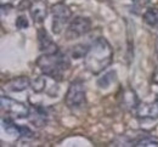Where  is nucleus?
<instances>
[{
  "label": "nucleus",
  "mask_w": 158,
  "mask_h": 147,
  "mask_svg": "<svg viewBox=\"0 0 158 147\" xmlns=\"http://www.w3.org/2000/svg\"><path fill=\"white\" fill-rule=\"evenodd\" d=\"M29 14L35 23H41L48 16L46 2L43 0H37V1L32 2L31 7H29Z\"/></svg>",
  "instance_id": "nucleus-9"
},
{
  "label": "nucleus",
  "mask_w": 158,
  "mask_h": 147,
  "mask_svg": "<svg viewBox=\"0 0 158 147\" xmlns=\"http://www.w3.org/2000/svg\"><path fill=\"white\" fill-rule=\"evenodd\" d=\"M31 5H32V2H31V0H22L21 1V4L19 5V10H27V9H29L31 7Z\"/></svg>",
  "instance_id": "nucleus-21"
},
{
  "label": "nucleus",
  "mask_w": 158,
  "mask_h": 147,
  "mask_svg": "<svg viewBox=\"0 0 158 147\" xmlns=\"http://www.w3.org/2000/svg\"><path fill=\"white\" fill-rule=\"evenodd\" d=\"M38 45H39V50L43 54H54L59 51L57 45L44 28L38 29Z\"/></svg>",
  "instance_id": "nucleus-7"
},
{
  "label": "nucleus",
  "mask_w": 158,
  "mask_h": 147,
  "mask_svg": "<svg viewBox=\"0 0 158 147\" xmlns=\"http://www.w3.org/2000/svg\"><path fill=\"white\" fill-rule=\"evenodd\" d=\"M64 102L72 112H78L83 109V107L86 104V99L84 83L81 80L77 79L69 84L67 94L64 96Z\"/></svg>",
  "instance_id": "nucleus-3"
},
{
  "label": "nucleus",
  "mask_w": 158,
  "mask_h": 147,
  "mask_svg": "<svg viewBox=\"0 0 158 147\" xmlns=\"http://www.w3.org/2000/svg\"><path fill=\"white\" fill-rule=\"evenodd\" d=\"M152 83L158 85V67L155 69V72H153V74H152Z\"/></svg>",
  "instance_id": "nucleus-23"
},
{
  "label": "nucleus",
  "mask_w": 158,
  "mask_h": 147,
  "mask_svg": "<svg viewBox=\"0 0 158 147\" xmlns=\"http://www.w3.org/2000/svg\"><path fill=\"white\" fill-rule=\"evenodd\" d=\"M143 22L150 26L151 28H158V7H150L145 11L143 16Z\"/></svg>",
  "instance_id": "nucleus-13"
},
{
  "label": "nucleus",
  "mask_w": 158,
  "mask_h": 147,
  "mask_svg": "<svg viewBox=\"0 0 158 147\" xmlns=\"http://www.w3.org/2000/svg\"><path fill=\"white\" fill-rule=\"evenodd\" d=\"M136 117L140 119H158V100L150 104H140L136 107Z\"/></svg>",
  "instance_id": "nucleus-8"
},
{
  "label": "nucleus",
  "mask_w": 158,
  "mask_h": 147,
  "mask_svg": "<svg viewBox=\"0 0 158 147\" xmlns=\"http://www.w3.org/2000/svg\"><path fill=\"white\" fill-rule=\"evenodd\" d=\"M16 26H17V28H20V29L27 28V27H28V21H27V18L23 17V16H20V17L16 20Z\"/></svg>",
  "instance_id": "nucleus-20"
},
{
  "label": "nucleus",
  "mask_w": 158,
  "mask_h": 147,
  "mask_svg": "<svg viewBox=\"0 0 158 147\" xmlns=\"http://www.w3.org/2000/svg\"><path fill=\"white\" fill-rule=\"evenodd\" d=\"M157 100H158V99H157Z\"/></svg>",
  "instance_id": "nucleus-25"
},
{
  "label": "nucleus",
  "mask_w": 158,
  "mask_h": 147,
  "mask_svg": "<svg viewBox=\"0 0 158 147\" xmlns=\"http://www.w3.org/2000/svg\"><path fill=\"white\" fill-rule=\"evenodd\" d=\"M113 60V50L107 39L100 37L89 45V50L84 57V64L93 74L105 71Z\"/></svg>",
  "instance_id": "nucleus-1"
},
{
  "label": "nucleus",
  "mask_w": 158,
  "mask_h": 147,
  "mask_svg": "<svg viewBox=\"0 0 158 147\" xmlns=\"http://www.w3.org/2000/svg\"><path fill=\"white\" fill-rule=\"evenodd\" d=\"M0 101H1L2 111L6 112L7 114H11L12 117H16V118H28L29 117L31 108L26 104H22L20 101L10 99L9 96H5V95H2L0 97Z\"/></svg>",
  "instance_id": "nucleus-5"
},
{
  "label": "nucleus",
  "mask_w": 158,
  "mask_h": 147,
  "mask_svg": "<svg viewBox=\"0 0 158 147\" xmlns=\"http://www.w3.org/2000/svg\"><path fill=\"white\" fill-rule=\"evenodd\" d=\"M19 136H20L21 139H24V140H32L34 137V133L28 126L21 125L19 128Z\"/></svg>",
  "instance_id": "nucleus-18"
},
{
  "label": "nucleus",
  "mask_w": 158,
  "mask_h": 147,
  "mask_svg": "<svg viewBox=\"0 0 158 147\" xmlns=\"http://www.w3.org/2000/svg\"><path fill=\"white\" fill-rule=\"evenodd\" d=\"M150 1H151V0H133V2H134L138 7H143V6H146Z\"/></svg>",
  "instance_id": "nucleus-22"
},
{
  "label": "nucleus",
  "mask_w": 158,
  "mask_h": 147,
  "mask_svg": "<svg viewBox=\"0 0 158 147\" xmlns=\"http://www.w3.org/2000/svg\"><path fill=\"white\" fill-rule=\"evenodd\" d=\"M2 125H4V129L6 130V133H9L10 135H19L20 125L15 124V122L11 118H4L2 119Z\"/></svg>",
  "instance_id": "nucleus-15"
},
{
  "label": "nucleus",
  "mask_w": 158,
  "mask_h": 147,
  "mask_svg": "<svg viewBox=\"0 0 158 147\" xmlns=\"http://www.w3.org/2000/svg\"><path fill=\"white\" fill-rule=\"evenodd\" d=\"M91 29V21L88 17L78 16L69 22V26L67 28L66 35L67 39H77L85 34H88Z\"/></svg>",
  "instance_id": "nucleus-6"
},
{
  "label": "nucleus",
  "mask_w": 158,
  "mask_h": 147,
  "mask_svg": "<svg viewBox=\"0 0 158 147\" xmlns=\"http://www.w3.org/2000/svg\"><path fill=\"white\" fill-rule=\"evenodd\" d=\"M139 105H140V102H139V99L135 91L131 89H125L123 91V96H122V106L128 109H133V108L136 109Z\"/></svg>",
  "instance_id": "nucleus-12"
},
{
  "label": "nucleus",
  "mask_w": 158,
  "mask_h": 147,
  "mask_svg": "<svg viewBox=\"0 0 158 147\" xmlns=\"http://www.w3.org/2000/svg\"><path fill=\"white\" fill-rule=\"evenodd\" d=\"M45 84H46V82L40 77L38 78L35 82H31V85H32V88H33V90L34 91H37V92H39V91H43L44 89H45Z\"/></svg>",
  "instance_id": "nucleus-19"
},
{
  "label": "nucleus",
  "mask_w": 158,
  "mask_h": 147,
  "mask_svg": "<svg viewBox=\"0 0 158 147\" xmlns=\"http://www.w3.org/2000/svg\"><path fill=\"white\" fill-rule=\"evenodd\" d=\"M114 79H116V72H113V71L112 72H108L103 77L99 78L98 85H99L100 88H108L110 85L114 82Z\"/></svg>",
  "instance_id": "nucleus-16"
},
{
  "label": "nucleus",
  "mask_w": 158,
  "mask_h": 147,
  "mask_svg": "<svg viewBox=\"0 0 158 147\" xmlns=\"http://www.w3.org/2000/svg\"><path fill=\"white\" fill-rule=\"evenodd\" d=\"M29 120L32 124H34L38 128L41 126H45L48 123V113L45 111V108L43 107H34V108H31V112H29Z\"/></svg>",
  "instance_id": "nucleus-11"
},
{
  "label": "nucleus",
  "mask_w": 158,
  "mask_h": 147,
  "mask_svg": "<svg viewBox=\"0 0 158 147\" xmlns=\"http://www.w3.org/2000/svg\"><path fill=\"white\" fill-rule=\"evenodd\" d=\"M51 15H52V31L55 34H60L66 27V24L71 21L72 11L66 4L57 2L51 7Z\"/></svg>",
  "instance_id": "nucleus-4"
},
{
  "label": "nucleus",
  "mask_w": 158,
  "mask_h": 147,
  "mask_svg": "<svg viewBox=\"0 0 158 147\" xmlns=\"http://www.w3.org/2000/svg\"><path fill=\"white\" fill-rule=\"evenodd\" d=\"M37 66L39 67V69L43 72V74H45L46 77H50L51 79L55 80H62L63 73L69 68L71 61L69 57L67 56V54L57 51L54 54H44L38 57L37 60Z\"/></svg>",
  "instance_id": "nucleus-2"
},
{
  "label": "nucleus",
  "mask_w": 158,
  "mask_h": 147,
  "mask_svg": "<svg viewBox=\"0 0 158 147\" xmlns=\"http://www.w3.org/2000/svg\"><path fill=\"white\" fill-rule=\"evenodd\" d=\"M156 50H157V55H158V37H157V40H156Z\"/></svg>",
  "instance_id": "nucleus-24"
},
{
  "label": "nucleus",
  "mask_w": 158,
  "mask_h": 147,
  "mask_svg": "<svg viewBox=\"0 0 158 147\" xmlns=\"http://www.w3.org/2000/svg\"><path fill=\"white\" fill-rule=\"evenodd\" d=\"M28 86H31V79L27 77H16L6 82L4 85V89L9 92H20L26 90Z\"/></svg>",
  "instance_id": "nucleus-10"
},
{
  "label": "nucleus",
  "mask_w": 158,
  "mask_h": 147,
  "mask_svg": "<svg viewBox=\"0 0 158 147\" xmlns=\"http://www.w3.org/2000/svg\"><path fill=\"white\" fill-rule=\"evenodd\" d=\"M133 146L136 147H150V146H158V140L150 137V136H145V137H140L135 142H133Z\"/></svg>",
  "instance_id": "nucleus-17"
},
{
  "label": "nucleus",
  "mask_w": 158,
  "mask_h": 147,
  "mask_svg": "<svg viewBox=\"0 0 158 147\" xmlns=\"http://www.w3.org/2000/svg\"><path fill=\"white\" fill-rule=\"evenodd\" d=\"M89 50V46L88 45H84V44H79L76 45L71 49V56L73 59H81V57H85L86 52Z\"/></svg>",
  "instance_id": "nucleus-14"
}]
</instances>
